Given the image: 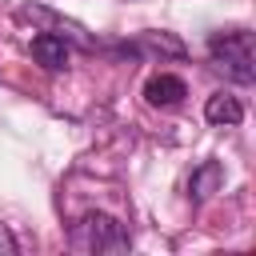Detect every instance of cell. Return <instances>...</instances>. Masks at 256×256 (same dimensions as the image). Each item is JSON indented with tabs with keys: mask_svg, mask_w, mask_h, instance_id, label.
Instances as JSON below:
<instances>
[{
	"mask_svg": "<svg viewBox=\"0 0 256 256\" xmlns=\"http://www.w3.org/2000/svg\"><path fill=\"white\" fill-rule=\"evenodd\" d=\"M68 44H64V36H56V32H40L36 40H32V60L40 64V68H48V72H60V68H68Z\"/></svg>",
	"mask_w": 256,
	"mask_h": 256,
	"instance_id": "4",
	"label": "cell"
},
{
	"mask_svg": "<svg viewBox=\"0 0 256 256\" xmlns=\"http://www.w3.org/2000/svg\"><path fill=\"white\" fill-rule=\"evenodd\" d=\"M220 184H224V164H220V160H204V164L192 172V180H188V196H192L196 204H204Z\"/></svg>",
	"mask_w": 256,
	"mask_h": 256,
	"instance_id": "6",
	"label": "cell"
},
{
	"mask_svg": "<svg viewBox=\"0 0 256 256\" xmlns=\"http://www.w3.org/2000/svg\"><path fill=\"white\" fill-rule=\"evenodd\" d=\"M208 60H212V68H220L228 80L252 84V80H256L252 32H244V28H236V32H216V36L208 40Z\"/></svg>",
	"mask_w": 256,
	"mask_h": 256,
	"instance_id": "1",
	"label": "cell"
},
{
	"mask_svg": "<svg viewBox=\"0 0 256 256\" xmlns=\"http://www.w3.org/2000/svg\"><path fill=\"white\" fill-rule=\"evenodd\" d=\"M0 252H4V256H16V252H20V244H16V236H12V232H8L4 224H0Z\"/></svg>",
	"mask_w": 256,
	"mask_h": 256,
	"instance_id": "7",
	"label": "cell"
},
{
	"mask_svg": "<svg viewBox=\"0 0 256 256\" xmlns=\"http://www.w3.org/2000/svg\"><path fill=\"white\" fill-rule=\"evenodd\" d=\"M204 120H208V124H220V128H232V124L244 120V104H240L236 96H228V92H216V96H208V104H204Z\"/></svg>",
	"mask_w": 256,
	"mask_h": 256,
	"instance_id": "5",
	"label": "cell"
},
{
	"mask_svg": "<svg viewBox=\"0 0 256 256\" xmlns=\"http://www.w3.org/2000/svg\"><path fill=\"white\" fill-rule=\"evenodd\" d=\"M72 248H80V252H128V228L108 212H88L72 228Z\"/></svg>",
	"mask_w": 256,
	"mask_h": 256,
	"instance_id": "2",
	"label": "cell"
},
{
	"mask_svg": "<svg viewBox=\"0 0 256 256\" xmlns=\"http://www.w3.org/2000/svg\"><path fill=\"white\" fill-rule=\"evenodd\" d=\"M184 96H188V84L180 80V76H172V72H160V76H152L148 84H144V100L152 104V108H180L184 104Z\"/></svg>",
	"mask_w": 256,
	"mask_h": 256,
	"instance_id": "3",
	"label": "cell"
}]
</instances>
